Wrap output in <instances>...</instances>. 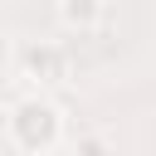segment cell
I'll return each instance as SVG.
<instances>
[{"mask_svg":"<svg viewBox=\"0 0 156 156\" xmlns=\"http://www.w3.org/2000/svg\"><path fill=\"white\" fill-rule=\"evenodd\" d=\"M83 156H102V146L98 141H83Z\"/></svg>","mask_w":156,"mask_h":156,"instance_id":"277c9868","label":"cell"},{"mask_svg":"<svg viewBox=\"0 0 156 156\" xmlns=\"http://www.w3.org/2000/svg\"><path fill=\"white\" fill-rule=\"evenodd\" d=\"M24 63H29L34 73L44 68V78H49V83H54V78H63V54H58V49H29V54H24Z\"/></svg>","mask_w":156,"mask_h":156,"instance_id":"7a4b0ae2","label":"cell"},{"mask_svg":"<svg viewBox=\"0 0 156 156\" xmlns=\"http://www.w3.org/2000/svg\"><path fill=\"white\" fill-rule=\"evenodd\" d=\"M63 20L68 24H93L98 20V0H63Z\"/></svg>","mask_w":156,"mask_h":156,"instance_id":"3957f363","label":"cell"},{"mask_svg":"<svg viewBox=\"0 0 156 156\" xmlns=\"http://www.w3.org/2000/svg\"><path fill=\"white\" fill-rule=\"evenodd\" d=\"M20 127H24V141H49L54 136V107L49 102H24L20 107Z\"/></svg>","mask_w":156,"mask_h":156,"instance_id":"6da1fadb","label":"cell"}]
</instances>
